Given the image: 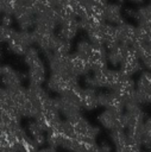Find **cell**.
<instances>
[{"mask_svg": "<svg viewBox=\"0 0 151 152\" xmlns=\"http://www.w3.org/2000/svg\"><path fill=\"white\" fill-rule=\"evenodd\" d=\"M25 78H27V74L19 72V71L14 70L11 65H2L1 82L6 89H11V88L21 86V83Z\"/></svg>", "mask_w": 151, "mask_h": 152, "instance_id": "6da1fadb", "label": "cell"}, {"mask_svg": "<svg viewBox=\"0 0 151 152\" xmlns=\"http://www.w3.org/2000/svg\"><path fill=\"white\" fill-rule=\"evenodd\" d=\"M27 80L30 84H37L42 86L46 80V68L42 58L33 62L31 65H29V72H27Z\"/></svg>", "mask_w": 151, "mask_h": 152, "instance_id": "7a4b0ae2", "label": "cell"}, {"mask_svg": "<svg viewBox=\"0 0 151 152\" xmlns=\"http://www.w3.org/2000/svg\"><path fill=\"white\" fill-rule=\"evenodd\" d=\"M122 112H115L112 109H105L99 115V122L107 129L112 131L114 128H121L120 127V120H121ZM122 129V128H121Z\"/></svg>", "mask_w": 151, "mask_h": 152, "instance_id": "3957f363", "label": "cell"}, {"mask_svg": "<svg viewBox=\"0 0 151 152\" xmlns=\"http://www.w3.org/2000/svg\"><path fill=\"white\" fill-rule=\"evenodd\" d=\"M78 97L81 102V107L92 110L97 107V93L95 88L92 87H86V88H80L78 90Z\"/></svg>", "mask_w": 151, "mask_h": 152, "instance_id": "277c9868", "label": "cell"}, {"mask_svg": "<svg viewBox=\"0 0 151 152\" xmlns=\"http://www.w3.org/2000/svg\"><path fill=\"white\" fill-rule=\"evenodd\" d=\"M59 27V31H58V36L64 38V39H68V40H71L77 31H78V20L77 18H69V19H64L61 21V24L58 25Z\"/></svg>", "mask_w": 151, "mask_h": 152, "instance_id": "5b68a950", "label": "cell"}, {"mask_svg": "<svg viewBox=\"0 0 151 152\" xmlns=\"http://www.w3.org/2000/svg\"><path fill=\"white\" fill-rule=\"evenodd\" d=\"M103 20L109 24H113V25H119V24L124 23L120 5L107 2L103 6Z\"/></svg>", "mask_w": 151, "mask_h": 152, "instance_id": "8992f818", "label": "cell"}, {"mask_svg": "<svg viewBox=\"0 0 151 152\" xmlns=\"http://www.w3.org/2000/svg\"><path fill=\"white\" fill-rule=\"evenodd\" d=\"M109 132H111V133H109V137H111L113 144L115 145V147H119V146H124V145L130 144L125 129L114 128V129H112V131H109Z\"/></svg>", "mask_w": 151, "mask_h": 152, "instance_id": "52a82bcc", "label": "cell"}, {"mask_svg": "<svg viewBox=\"0 0 151 152\" xmlns=\"http://www.w3.org/2000/svg\"><path fill=\"white\" fill-rule=\"evenodd\" d=\"M92 50H93V44L88 39H81L76 44V51L75 52L77 55H80L81 57L88 59L90 53H92Z\"/></svg>", "mask_w": 151, "mask_h": 152, "instance_id": "ba28073f", "label": "cell"}, {"mask_svg": "<svg viewBox=\"0 0 151 152\" xmlns=\"http://www.w3.org/2000/svg\"><path fill=\"white\" fill-rule=\"evenodd\" d=\"M7 49H8V51H11L12 53H14L17 56H24L25 51L27 50V48L23 43H20L15 37H13L7 43Z\"/></svg>", "mask_w": 151, "mask_h": 152, "instance_id": "9c48e42d", "label": "cell"}, {"mask_svg": "<svg viewBox=\"0 0 151 152\" xmlns=\"http://www.w3.org/2000/svg\"><path fill=\"white\" fill-rule=\"evenodd\" d=\"M40 57H39V51H38V49L37 48H34L33 45L32 46H30V48H27V50L25 51V53H24V62H25V64L29 66V65H31L33 62H36L37 59H39Z\"/></svg>", "mask_w": 151, "mask_h": 152, "instance_id": "30bf717a", "label": "cell"}, {"mask_svg": "<svg viewBox=\"0 0 151 152\" xmlns=\"http://www.w3.org/2000/svg\"><path fill=\"white\" fill-rule=\"evenodd\" d=\"M17 30L12 26H4L0 25V43H8L15 34Z\"/></svg>", "mask_w": 151, "mask_h": 152, "instance_id": "8fae6325", "label": "cell"}, {"mask_svg": "<svg viewBox=\"0 0 151 152\" xmlns=\"http://www.w3.org/2000/svg\"><path fill=\"white\" fill-rule=\"evenodd\" d=\"M140 147L141 146L133 145V144H127V145H124V146L115 147V152H141Z\"/></svg>", "mask_w": 151, "mask_h": 152, "instance_id": "7c38bea8", "label": "cell"}, {"mask_svg": "<svg viewBox=\"0 0 151 152\" xmlns=\"http://www.w3.org/2000/svg\"><path fill=\"white\" fill-rule=\"evenodd\" d=\"M0 21H1V25H4V26H12L13 15H11V14H1Z\"/></svg>", "mask_w": 151, "mask_h": 152, "instance_id": "4fadbf2b", "label": "cell"}, {"mask_svg": "<svg viewBox=\"0 0 151 152\" xmlns=\"http://www.w3.org/2000/svg\"><path fill=\"white\" fill-rule=\"evenodd\" d=\"M99 145V148L102 151V152H112V146H111V144L108 142V141H106V140H102L100 144H97Z\"/></svg>", "mask_w": 151, "mask_h": 152, "instance_id": "5bb4252c", "label": "cell"}, {"mask_svg": "<svg viewBox=\"0 0 151 152\" xmlns=\"http://www.w3.org/2000/svg\"><path fill=\"white\" fill-rule=\"evenodd\" d=\"M37 152H56V148L54 147H43V148H38Z\"/></svg>", "mask_w": 151, "mask_h": 152, "instance_id": "9a60e30c", "label": "cell"}, {"mask_svg": "<svg viewBox=\"0 0 151 152\" xmlns=\"http://www.w3.org/2000/svg\"><path fill=\"white\" fill-rule=\"evenodd\" d=\"M1 74H2V65L0 64V76H1Z\"/></svg>", "mask_w": 151, "mask_h": 152, "instance_id": "2e32d148", "label": "cell"}, {"mask_svg": "<svg viewBox=\"0 0 151 152\" xmlns=\"http://www.w3.org/2000/svg\"><path fill=\"white\" fill-rule=\"evenodd\" d=\"M2 58V51H1V49H0V59Z\"/></svg>", "mask_w": 151, "mask_h": 152, "instance_id": "e0dca14e", "label": "cell"}, {"mask_svg": "<svg viewBox=\"0 0 151 152\" xmlns=\"http://www.w3.org/2000/svg\"><path fill=\"white\" fill-rule=\"evenodd\" d=\"M149 6H150V7H151V1H150V5H149Z\"/></svg>", "mask_w": 151, "mask_h": 152, "instance_id": "ac0fdd59", "label": "cell"}]
</instances>
